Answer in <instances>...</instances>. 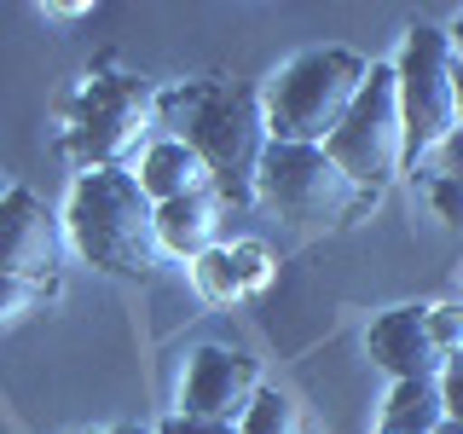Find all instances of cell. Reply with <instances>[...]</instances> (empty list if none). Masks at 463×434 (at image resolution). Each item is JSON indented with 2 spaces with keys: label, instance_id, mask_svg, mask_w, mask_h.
<instances>
[{
  "label": "cell",
  "instance_id": "obj_16",
  "mask_svg": "<svg viewBox=\"0 0 463 434\" xmlns=\"http://www.w3.org/2000/svg\"><path fill=\"white\" fill-rule=\"evenodd\" d=\"M429 330H434V347H440L446 359L463 354V301H440V307H429Z\"/></svg>",
  "mask_w": 463,
  "mask_h": 434
},
{
  "label": "cell",
  "instance_id": "obj_12",
  "mask_svg": "<svg viewBox=\"0 0 463 434\" xmlns=\"http://www.w3.org/2000/svg\"><path fill=\"white\" fill-rule=\"evenodd\" d=\"M134 180H139V192L151 203H174V197H192V192H203V185H214L209 168H203V156L192 151V145H180V139L145 145Z\"/></svg>",
  "mask_w": 463,
  "mask_h": 434
},
{
  "label": "cell",
  "instance_id": "obj_10",
  "mask_svg": "<svg viewBox=\"0 0 463 434\" xmlns=\"http://www.w3.org/2000/svg\"><path fill=\"white\" fill-rule=\"evenodd\" d=\"M365 347L394 382H417V376L446 371V354L434 347V330H429V307H394V313L371 318Z\"/></svg>",
  "mask_w": 463,
  "mask_h": 434
},
{
  "label": "cell",
  "instance_id": "obj_20",
  "mask_svg": "<svg viewBox=\"0 0 463 434\" xmlns=\"http://www.w3.org/2000/svg\"><path fill=\"white\" fill-rule=\"evenodd\" d=\"M434 174H440V180H458V185H463V127L440 145V151H434Z\"/></svg>",
  "mask_w": 463,
  "mask_h": 434
},
{
  "label": "cell",
  "instance_id": "obj_15",
  "mask_svg": "<svg viewBox=\"0 0 463 434\" xmlns=\"http://www.w3.org/2000/svg\"><path fill=\"white\" fill-rule=\"evenodd\" d=\"M47 296H52V284H29V278H6L0 272V336L29 325V318L47 307Z\"/></svg>",
  "mask_w": 463,
  "mask_h": 434
},
{
  "label": "cell",
  "instance_id": "obj_4",
  "mask_svg": "<svg viewBox=\"0 0 463 434\" xmlns=\"http://www.w3.org/2000/svg\"><path fill=\"white\" fill-rule=\"evenodd\" d=\"M260 197L284 214L296 231H336L347 221H359V209L376 203L371 192H359L347 174L330 163L325 145H267L260 163Z\"/></svg>",
  "mask_w": 463,
  "mask_h": 434
},
{
  "label": "cell",
  "instance_id": "obj_9",
  "mask_svg": "<svg viewBox=\"0 0 463 434\" xmlns=\"http://www.w3.org/2000/svg\"><path fill=\"white\" fill-rule=\"evenodd\" d=\"M260 394V371L250 354L232 347H197L185 365V388H180V411L185 417H214V423H243L250 405Z\"/></svg>",
  "mask_w": 463,
  "mask_h": 434
},
{
  "label": "cell",
  "instance_id": "obj_18",
  "mask_svg": "<svg viewBox=\"0 0 463 434\" xmlns=\"http://www.w3.org/2000/svg\"><path fill=\"white\" fill-rule=\"evenodd\" d=\"M440 400H446V417H458V423H463V354L446 359V371H440Z\"/></svg>",
  "mask_w": 463,
  "mask_h": 434
},
{
  "label": "cell",
  "instance_id": "obj_14",
  "mask_svg": "<svg viewBox=\"0 0 463 434\" xmlns=\"http://www.w3.org/2000/svg\"><path fill=\"white\" fill-rule=\"evenodd\" d=\"M243 434H307V423H301V405L279 394V388H260L255 405H250V417L238 423Z\"/></svg>",
  "mask_w": 463,
  "mask_h": 434
},
{
  "label": "cell",
  "instance_id": "obj_11",
  "mask_svg": "<svg viewBox=\"0 0 463 434\" xmlns=\"http://www.w3.org/2000/svg\"><path fill=\"white\" fill-rule=\"evenodd\" d=\"M221 192L203 185L192 197H174V203H156V238H163V255H214V238H221Z\"/></svg>",
  "mask_w": 463,
  "mask_h": 434
},
{
  "label": "cell",
  "instance_id": "obj_17",
  "mask_svg": "<svg viewBox=\"0 0 463 434\" xmlns=\"http://www.w3.org/2000/svg\"><path fill=\"white\" fill-rule=\"evenodd\" d=\"M156 434H243L238 423H214V417H185V411H174Z\"/></svg>",
  "mask_w": 463,
  "mask_h": 434
},
{
  "label": "cell",
  "instance_id": "obj_19",
  "mask_svg": "<svg viewBox=\"0 0 463 434\" xmlns=\"http://www.w3.org/2000/svg\"><path fill=\"white\" fill-rule=\"evenodd\" d=\"M429 197H434V209H440L446 221H463V185L458 180H440V174H434V180H429Z\"/></svg>",
  "mask_w": 463,
  "mask_h": 434
},
{
  "label": "cell",
  "instance_id": "obj_6",
  "mask_svg": "<svg viewBox=\"0 0 463 434\" xmlns=\"http://www.w3.org/2000/svg\"><path fill=\"white\" fill-rule=\"evenodd\" d=\"M330 163H336L359 192H383L388 180L405 174V116H400V81L394 64H371L365 87H359L354 110L342 116V127L325 139Z\"/></svg>",
  "mask_w": 463,
  "mask_h": 434
},
{
  "label": "cell",
  "instance_id": "obj_2",
  "mask_svg": "<svg viewBox=\"0 0 463 434\" xmlns=\"http://www.w3.org/2000/svg\"><path fill=\"white\" fill-rule=\"evenodd\" d=\"M70 243L87 267L116 272V278H151L163 267V238H156V203L139 192L128 168H87L64 209Z\"/></svg>",
  "mask_w": 463,
  "mask_h": 434
},
{
  "label": "cell",
  "instance_id": "obj_23",
  "mask_svg": "<svg viewBox=\"0 0 463 434\" xmlns=\"http://www.w3.org/2000/svg\"><path fill=\"white\" fill-rule=\"evenodd\" d=\"M434 434H463V423H458V417H446V423L434 429Z\"/></svg>",
  "mask_w": 463,
  "mask_h": 434
},
{
  "label": "cell",
  "instance_id": "obj_5",
  "mask_svg": "<svg viewBox=\"0 0 463 434\" xmlns=\"http://www.w3.org/2000/svg\"><path fill=\"white\" fill-rule=\"evenodd\" d=\"M394 81H400V116H405V163L434 156L458 134V47H452V29L417 24L411 35H405L400 58H394Z\"/></svg>",
  "mask_w": 463,
  "mask_h": 434
},
{
  "label": "cell",
  "instance_id": "obj_22",
  "mask_svg": "<svg viewBox=\"0 0 463 434\" xmlns=\"http://www.w3.org/2000/svg\"><path fill=\"white\" fill-rule=\"evenodd\" d=\"M452 47H458V64H463V18L452 24Z\"/></svg>",
  "mask_w": 463,
  "mask_h": 434
},
{
  "label": "cell",
  "instance_id": "obj_21",
  "mask_svg": "<svg viewBox=\"0 0 463 434\" xmlns=\"http://www.w3.org/2000/svg\"><path fill=\"white\" fill-rule=\"evenodd\" d=\"M99 434H156V429H139V423H122V429H99Z\"/></svg>",
  "mask_w": 463,
  "mask_h": 434
},
{
  "label": "cell",
  "instance_id": "obj_1",
  "mask_svg": "<svg viewBox=\"0 0 463 434\" xmlns=\"http://www.w3.org/2000/svg\"><path fill=\"white\" fill-rule=\"evenodd\" d=\"M156 127L163 139L192 145L209 168L221 203L260 197V163H267V93L250 81H185L174 93H156Z\"/></svg>",
  "mask_w": 463,
  "mask_h": 434
},
{
  "label": "cell",
  "instance_id": "obj_8",
  "mask_svg": "<svg viewBox=\"0 0 463 434\" xmlns=\"http://www.w3.org/2000/svg\"><path fill=\"white\" fill-rule=\"evenodd\" d=\"M58 255H64V221L29 185H12L0 197V272L29 284H52Z\"/></svg>",
  "mask_w": 463,
  "mask_h": 434
},
{
  "label": "cell",
  "instance_id": "obj_25",
  "mask_svg": "<svg viewBox=\"0 0 463 434\" xmlns=\"http://www.w3.org/2000/svg\"><path fill=\"white\" fill-rule=\"evenodd\" d=\"M6 192H12V185H6V174H0V197H6Z\"/></svg>",
  "mask_w": 463,
  "mask_h": 434
},
{
  "label": "cell",
  "instance_id": "obj_7",
  "mask_svg": "<svg viewBox=\"0 0 463 434\" xmlns=\"http://www.w3.org/2000/svg\"><path fill=\"white\" fill-rule=\"evenodd\" d=\"M151 122H156V87L145 76L110 70V76H93L76 93V110H70V151H76L87 168H122V156L151 134Z\"/></svg>",
  "mask_w": 463,
  "mask_h": 434
},
{
  "label": "cell",
  "instance_id": "obj_13",
  "mask_svg": "<svg viewBox=\"0 0 463 434\" xmlns=\"http://www.w3.org/2000/svg\"><path fill=\"white\" fill-rule=\"evenodd\" d=\"M446 423L440 376H417V382H394L383 405V434H434Z\"/></svg>",
  "mask_w": 463,
  "mask_h": 434
},
{
  "label": "cell",
  "instance_id": "obj_24",
  "mask_svg": "<svg viewBox=\"0 0 463 434\" xmlns=\"http://www.w3.org/2000/svg\"><path fill=\"white\" fill-rule=\"evenodd\" d=\"M458 127H463V64H458Z\"/></svg>",
  "mask_w": 463,
  "mask_h": 434
},
{
  "label": "cell",
  "instance_id": "obj_3",
  "mask_svg": "<svg viewBox=\"0 0 463 434\" xmlns=\"http://www.w3.org/2000/svg\"><path fill=\"white\" fill-rule=\"evenodd\" d=\"M371 64L354 47H313L289 58L267 93V127L279 145H325L354 110Z\"/></svg>",
  "mask_w": 463,
  "mask_h": 434
}]
</instances>
